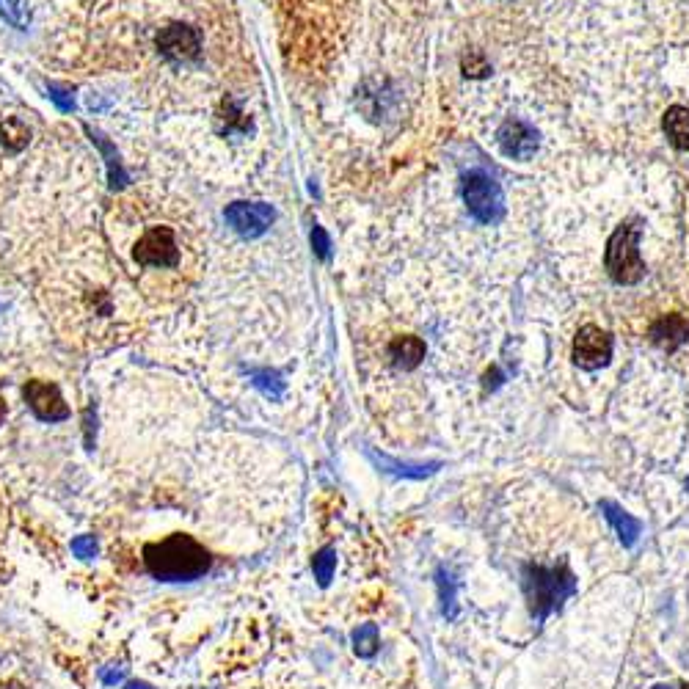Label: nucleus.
<instances>
[{
  "label": "nucleus",
  "mask_w": 689,
  "mask_h": 689,
  "mask_svg": "<svg viewBox=\"0 0 689 689\" xmlns=\"http://www.w3.org/2000/svg\"><path fill=\"white\" fill-rule=\"evenodd\" d=\"M108 235L125 271L152 298L180 295L196 273L199 246L180 207L138 193L125 196L108 215Z\"/></svg>",
  "instance_id": "nucleus-1"
},
{
  "label": "nucleus",
  "mask_w": 689,
  "mask_h": 689,
  "mask_svg": "<svg viewBox=\"0 0 689 689\" xmlns=\"http://www.w3.org/2000/svg\"><path fill=\"white\" fill-rule=\"evenodd\" d=\"M147 571L160 582H193L210 571V554L193 535L174 532L144 549Z\"/></svg>",
  "instance_id": "nucleus-2"
},
{
  "label": "nucleus",
  "mask_w": 689,
  "mask_h": 689,
  "mask_svg": "<svg viewBox=\"0 0 689 689\" xmlns=\"http://www.w3.org/2000/svg\"><path fill=\"white\" fill-rule=\"evenodd\" d=\"M521 588L535 623H543L577 593L579 585L568 563L560 560L557 565H521Z\"/></svg>",
  "instance_id": "nucleus-3"
},
{
  "label": "nucleus",
  "mask_w": 689,
  "mask_h": 689,
  "mask_svg": "<svg viewBox=\"0 0 689 689\" xmlns=\"http://www.w3.org/2000/svg\"><path fill=\"white\" fill-rule=\"evenodd\" d=\"M640 238H643V218L632 215L615 226L604 249V271L612 282L632 287L645 279V262L640 257Z\"/></svg>",
  "instance_id": "nucleus-4"
},
{
  "label": "nucleus",
  "mask_w": 689,
  "mask_h": 689,
  "mask_svg": "<svg viewBox=\"0 0 689 689\" xmlns=\"http://www.w3.org/2000/svg\"><path fill=\"white\" fill-rule=\"evenodd\" d=\"M464 204L469 215L477 224L494 226L505 218V193L499 188L494 177H488L486 171H469L464 177Z\"/></svg>",
  "instance_id": "nucleus-5"
},
{
  "label": "nucleus",
  "mask_w": 689,
  "mask_h": 689,
  "mask_svg": "<svg viewBox=\"0 0 689 689\" xmlns=\"http://www.w3.org/2000/svg\"><path fill=\"white\" fill-rule=\"evenodd\" d=\"M612 342L610 331H604L601 326H582L574 337V345H571V359L577 364L579 370H588V373H596L601 367H607L612 362Z\"/></svg>",
  "instance_id": "nucleus-6"
},
{
  "label": "nucleus",
  "mask_w": 689,
  "mask_h": 689,
  "mask_svg": "<svg viewBox=\"0 0 689 689\" xmlns=\"http://www.w3.org/2000/svg\"><path fill=\"white\" fill-rule=\"evenodd\" d=\"M497 144L505 158L527 163L541 149V133L519 116H508L497 130Z\"/></svg>",
  "instance_id": "nucleus-7"
},
{
  "label": "nucleus",
  "mask_w": 689,
  "mask_h": 689,
  "mask_svg": "<svg viewBox=\"0 0 689 689\" xmlns=\"http://www.w3.org/2000/svg\"><path fill=\"white\" fill-rule=\"evenodd\" d=\"M224 218H226V224L232 226L240 238L251 240V238H260V235H265V232L271 229L276 213H273L271 204L232 202L224 210Z\"/></svg>",
  "instance_id": "nucleus-8"
},
{
  "label": "nucleus",
  "mask_w": 689,
  "mask_h": 689,
  "mask_svg": "<svg viewBox=\"0 0 689 689\" xmlns=\"http://www.w3.org/2000/svg\"><path fill=\"white\" fill-rule=\"evenodd\" d=\"M25 403L42 422H64L69 417V406L58 392L56 384L47 381H28L25 384Z\"/></svg>",
  "instance_id": "nucleus-9"
},
{
  "label": "nucleus",
  "mask_w": 689,
  "mask_h": 689,
  "mask_svg": "<svg viewBox=\"0 0 689 689\" xmlns=\"http://www.w3.org/2000/svg\"><path fill=\"white\" fill-rule=\"evenodd\" d=\"M155 42H158L160 53L166 58H174V61H193L202 53V39L191 25H166V28H160Z\"/></svg>",
  "instance_id": "nucleus-10"
},
{
  "label": "nucleus",
  "mask_w": 689,
  "mask_h": 689,
  "mask_svg": "<svg viewBox=\"0 0 689 689\" xmlns=\"http://www.w3.org/2000/svg\"><path fill=\"white\" fill-rule=\"evenodd\" d=\"M648 339L651 345H656L659 351L676 353L678 348H684L689 342V320L678 312H670V315H659L648 326Z\"/></svg>",
  "instance_id": "nucleus-11"
},
{
  "label": "nucleus",
  "mask_w": 689,
  "mask_h": 689,
  "mask_svg": "<svg viewBox=\"0 0 689 689\" xmlns=\"http://www.w3.org/2000/svg\"><path fill=\"white\" fill-rule=\"evenodd\" d=\"M425 339L414 337V334H400L389 345H386V359L392 362L397 370H417L422 359H425Z\"/></svg>",
  "instance_id": "nucleus-12"
},
{
  "label": "nucleus",
  "mask_w": 689,
  "mask_h": 689,
  "mask_svg": "<svg viewBox=\"0 0 689 689\" xmlns=\"http://www.w3.org/2000/svg\"><path fill=\"white\" fill-rule=\"evenodd\" d=\"M599 510L607 516V521L612 524L615 535L621 538L623 546H626V549H632L634 543H637V538H640V532H643L640 519H634L632 513H626L618 502H610V499H601Z\"/></svg>",
  "instance_id": "nucleus-13"
},
{
  "label": "nucleus",
  "mask_w": 689,
  "mask_h": 689,
  "mask_svg": "<svg viewBox=\"0 0 689 689\" xmlns=\"http://www.w3.org/2000/svg\"><path fill=\"white\" fill-rule=\"evenodd\" d=\"M367 458H370L381 472H386V475L408 477V480H425V477L436 475L441 469L439 461H433V464H408V461H395V458L381 455V452L375 450H367Z\"/></svg>",
  "instance_id": "nucleus-14"
},
{
  "label": "nucleus",
  "mask_w": 689,
  "mask_h": 689,
  "mask_svg": "<svg viewBox=\"0 0 689 689\" xmlns=\"http://www.w3.org/2000/svg\"><path fill=\"white\" fill-rule=\"evenodd\" d=\"M662 130H665L670 147L678 152H689V108L687 105H670L662 116Z\"/></svg>",
  "instance_id": "nucleus-15"
},
{
  "label": "nucleus",
  "mask_w": 689,
  "mask_h": 689,
  "mask_svg": "<svg viewBox=\"0 0 689 689\" xmlns=\"http://www.w3.org/2000/svg\"><path fill=\"white\" fill-rule=\"evenodd\" d=\"M86 133H89L91 141H94V144L100 147L102 155H105V166H108V182H111L113 191L125 188L127 174H125V169H122V160H119V155H116L113 144H108V141H105V136H102V133H97V130H91V127H86Z\"/></svg>",
  "instance_id": "nucleus-16"
},
{
  "label": "nucleus",
  "mask_w": 689,
  "mask_h": 689,
  "mask_svg": "<svg viewBox=\"0 0 689 689\" xmlns=\"http://www.w3.org/2000/svg\"><path fill=\"white\" fill-rule=\"evenodd\" d=\"M436 585H439L441 615H444L447 621H455V615H458V579L452 577V571L447 565H439V571H436Z\"/></svg>",
  "instance_id": "nucleus-17"
},
{
  "label": "nucleus",
  "mask_w": 689,
  "mask_h": 689,
  "mask_svg": "<svg viewBox=\"0 0 689 689\" xmlns=\"http://www.w3.org/2000/svg\"><path fill=\"white\" fill-rule=\"evenodd\" d=\"M28 141H31V130H28L23 119H17V116L0 119V144L9 152H23L28 147Z\"/></svg>",
  "instance_id": "nucleus-18"
},
{
  "label": "nucleus",
  "mask_w": 689,
  "mask_h": 689,
  "mask_svg": "<svg viewBox=\"0 0 689 689\" xmlns=\"http://www.w3.org/2000/svg\"><path fill=\"white\" fill-rule=\"evenodd\" d=\"M353 640V651L362 656V659H373L381 648V632L375 623H362L359 629H353L351 634Z\"/></svg>",
  "instance_id": "nucleus-19"
},
{
  "label": "nucleus",
  "mask_w": 689,
  "mask_h": 689,
  "mask_svg": "<svg viewBox=\"0 0 689 689\" xmlns=\"http://www.w3.org/2000/svg\"><path fill=\"white\" fill-rule=\"evenodd\" d=\"M312 571H315L317 585H320V588H328V582L334 579V571H337V552H334L331 546L320 549V552L315 554V560H312Z\"/></svg>",
  "instance_id": "nucleus-20"
},
{
  "label": "nucleus",
  "mask_w": 689,
  "mask_h": 689,
  "mask_svg": "<svg viewBox=\"0 0 689 689\" xmlns=\"http://www.w3.org/2000/svg\"><path fill=\"white\" fill-rule=\"evenodd\" d=\"M0 17L17 31H25L31 25V12L23 0H0Z\"/></svg>",
  "instance_id": "nucleus-21"
},
{
  "label": "nucleus",
  "mask_w": 689,
  "mask_h": 689,
  "mask_svg": "<svg viewBox=\"0 0 689 689\" xmlns=\"http://www.w3.org/2000/svg\"><path fill=\"white\" fill-rule=\"evenodd\" d=\"M251 384L257 386L265 397H271V400H279L284 395L282 375L273 373V370H254L251 373Z\"/></svg>",
  "instance_id": "nucleus-22"
},
{
  "label": "nucleus",
  "mask_w": 689,
  "mask_h": 689,
  "mask_svg": "<svg viewBox=\"0 0 689 689\" xmlns=\"http://www.w3.org/2000/svg\"><path fill=\"white\" fill-rule=\"evenodd\" d=\"M461 72H464L469 80H483L491 75V64L483 50H469L464 58H461Z\"/></svg>",
  "instance_id": "nucleus-23"
},
{
  "label": "nucleus",
  "mask_w": 689,
  "mask_h": 689,
  "mask_svg": "<svg viewBox=\"0 0 689 689\" xmlns=\"http://www.w3.org/2000/svg\"><path fill=\"white\" fill-rule=\"evenodd\" d=\"M221 108H224V111H221V119L226 122V133H249L251 122L243 116V111H240L235 102L224 100Z\"/></svg>",
  "instance_id": "nucleus-24"
},
{
  "label": "nucleus",
  "mask_w": 689,
  "mask_h": 689,
  "mask_svg": "<svg viewBox=\"0 0 689 689\" xmlns=\"http://www.w3.org/2000/svg\"><path fill=\"white\" fill-rule=\"evenodd\" d=\"M312 249L323 262L331 260V240H328L326 229L323 226H312Z\"/></svg>",
  "instance_id": "nucleus-25"
},
{
  "label": "nucleus",
  "mask_w": 689,
  "mask_h": 689,
  "mask_svg": "<svg viewBox=\"0 0 689 689\" xmlns=\"http://www.w3.org/2000/svg\"><path fill=\"white\" fill-rule=\"evenodd\" d=\"M72 554H75L78 560H91V557L97 554V541H94V535H78V538L72 541Z\"/></svg>",
  "instance_id": "nucleus-26"
},
{
  "label": "nucleus",
  "mask_w": 689,
  "mask_h": 689,
  "mask_svg": "<svg viewBox=\"0 0 689 689\" xmlns=\"http://www.w3.org/2000/svg\"><path fill=\"white\" fill-rule=\"evenodd\" d=\"M47 94H50V100L56 102L58 108H61L64 113L75 111V100H72L69 89H61V86H56V83H50V86H47Z\"/></svg>",
  "instance_id": "nucleus-27"
},
{
  "label": "nucleus",
  "mask_w": 689,
  "mask_h": 689,
  "mask_svg": "<svg viewBox=\"0 0 689 689\" xmlns=\"http://www.w3.org/2000/svg\"><path fill=\"white\" fill-rule=\"evenodd\" d=\"M125 673H127L125 667L108 665L100 670V681L105 684V687H116V684H122V681H125Z\"/></svg>",
  "instance_id": "nucleus-28"
},
{
  "label": "nucleus",
  "mask_w": 689,
  "mask_h": 689,
  "mask_svg": "<svg viewBox=\"0 0 689 689\" xmlns=\"http://www.w3.org/2000/svg\"><path fill=\"white\" fill-rule=\"evenodd\" d=\"M125 689H155L152 684H147V681H130Z\"/></svg>",
  "instance_id": "nucleus-29"
},
{
  "label": "nucleus",
  "mask_w": 689,
  "mask_h": 689,
  "mask_svg": "<svg viewBox=\"0 0 689 689\" xmlns=\"http://www.w3.org/2000/svg\"><path fill=\"white\" fill-rule=\"evenodd\" d=\"M6 419V397L0 395V422Z\"/></svg>",
  "instance_id": "nucleus-30"
},
{
  "label": "nucleus",
  "mask_w": 689,
  "mask_h": 689,
  "mask_svg": "<svg viewBox=\"0 0 689 689\" xmlns=\"http://www.w3.org/2000/svg\"><path fill=\"white\" fill-rule=\"evenodd\" d=\"M654 689H670V687H667V684H659V687H654Z\"/></svg>",
  "instance_id": "nucleus-31"
},
{
  "label": "nucleus",
  "mask_w": 689,
  "mask_h": 689,
  "mask_svg": "<svg viewBox=\"0 0 689 689\" xmlns=\"http://www.w3.org/2000/svg\"><path fill=\"white\" fill-rule=\"evenodd\" d=\"M681 689H689V684H681Z\"/></svg>",
  "instance_id": "nucleus-32"
}]
</instances>
